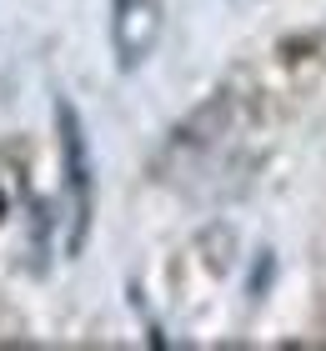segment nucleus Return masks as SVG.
I'll list each match as a JSON object with an SVG mask.
<instances>
[{"instance_id":"2","label":"nucleus","mask_w":326,"mask_h":351,"mask_svg":"<svg viewBox=\"0 0 326 351\" xmlns=\"http://www.w3.org/2000/svg\"><path fill=\"white\" fill-rule=\"evenodd\" d=\"M166 25V0H110V51L121 71H141Z\"/></svg>"},{"instance_id":"1","label":"nucleus","mask_w":326,"mask_h":351,"mask_svg":"<svg viewBox=\"0 0 326 351\" xmlns=\"http://www.w3.org/2000/svg\"><path fill=\"white\" fill-rule=\"evenodd\" d=\"M56 125H60V171H65V216H71V236L65 251L86 246L91 231V211H95V171H91V151H86V125H80L71 101H56Z\"/></svg>"}]
</instances>
